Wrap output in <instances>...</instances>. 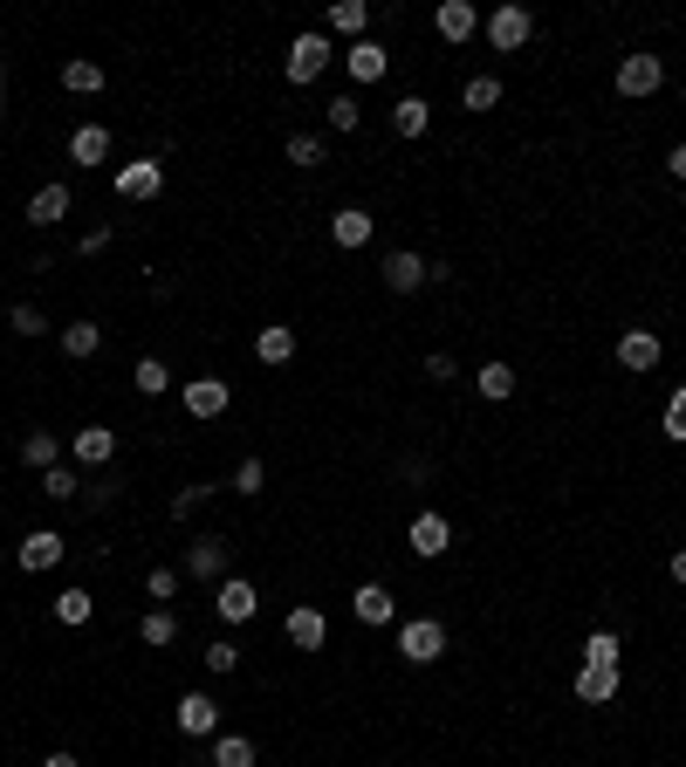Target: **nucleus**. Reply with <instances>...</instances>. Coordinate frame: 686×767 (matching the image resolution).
<instances>
[{
	"instance_id": "1",
	"label": "nucleus",
	"mask_w": 686,
	"mask_h": 767,
	"mask_svg": "<svg viewBox=\"0 0 686 767\" xmlns=\"http://www.w3.org/2000/svg\"><path fill=\"white\" fill-rule=\"evenodd\" d=\"M398 657H405V665H433V657H446V624L440 617L398 624Z\"/></svg>"
},
{
	"instance_id": "2",
	"label": "nucleus",
	"mask_w": 686,
	"mask_h": 767,
	"mask_svg": "<svg viewBox=\"0 0 686 767\" xmlns=\"http://www.w3.org/2000/svg\"><path fill=\"white\" fill-rule=\"evenodd\" d=\"M330 62H336V49H330V35H295L289 41V82H295V90H303V82H316V76H323L330 69Z\"/></svg>"
},
{
	"instance_id": "3",
	"label": "nucleus",
	"mask_w": 686,
	"mask_h": 767,
	"mask_svg": "<svg viewBox=\"0 0 686 767\" xmlns=\"http://www.w3.org/2000/svg\"><path fill=\"white\" fill-rule=\"evenodd\" d=\"M254 610H262V589H254L247 576H227V583H213V617H220V624H247Z\"/></svg>"
},
{
	"instance_id": "4",
	"label": "nucleus",
	"mask_w": 686,
	"mask_h": 767,
	"mask_svg": "<svg viewBox=\"0 0 686 767\" xmlns=\"http://www.w3.org/2000/svg\"><path fill=\"white\" fill-rule=\"evenodd\" d=\"M186 568L200 583H227V568H233V548H227V535H192V548H186Z\"/></svg>"
},
{
	"instance_id": "5",
	"label": "nucleus",
	"mask_w": 686,
	"mask_h": 767,
	"mask_svg": "<svg viewBox=\"0 0 686 767\" xmlns=\"http://www.w3.org/2000/svg\"><path fill=\"white\" fill-rule=\"evenodd\" d=\"M481 35H487V49H522V41L535 35V21H529V8H495V14H487L481 21Z\"/></svg>"
},
{
	"instance_id": "6",
	"label": "nucleus",
	"mask_w": 686,
	"mask_h": 767,
	"mask_svg": "<svg viewBox=\"0 0 686 767\" xmlns=\"http://www.w3.org/2000/svg\"><path fill=\"white\" fill-rule=\"evenodd\" d=\"M165 192V165L158 158H131L117 171V200H131V206H144V200H158Z\"/></svg>"
},
{
	"instance_id": "7",
	"label": "nucleus",
	"mask_w": 686,
	"mask_h": 767,
	"mask_svg": "<svg viewBox=\"0 0 686 767\" xmlns=\"http://www.w3.org/2000/svg\"><path fill=\"white\" fill-rule=\"evenodd\" d=\"M659 82H666V62H659V55H646V49H638V55H625V62H618V97H652Z\"/></svg>"
},
{
	"instance_id": "8",
	"label": "nucleus",
	"mask_w": 686,
	"mask_h": 767,
	"mask_svg": "<svg viewBox=\"0 0 686 767\" xmlns=\"http://www.w3.org/2000/svg\"><path fill=\"white\" fill-rule=\"evenodd\" d=\"M179 405L192 411V419H220V411L233 405V384H227V378H192V384L179 391Z\"/></svg>"
},
{
	"instance_id": "9",
	"label": "nucleus",
	"mask_w": 686,
	"mask_h": 767,
	"mask_svg": "<svg viewBox=\"0 0 686 767\" xmlns=\"http://www.w3.org/2000/svg\"><path fill=\"white\" fill-rule=\"evenodd\" d=\"M343 69H351L357 82H384V69H392V49H384V41H351V49H343Z\"/></svg>"
},
{
	"instance_id": "10",
	"label": "nucleus",
	"mask_w": 686,
	"mask_h": 767,
	"mask_svg": "<svg viewBox=\"0 0 686 767\" xmlns=\"http://www.w3.org/2000/svg\"><path fill=\"white\" fill-rule=\"evenodd\" d=\"M433 28H440V41H454V49H460V41L481 35V14L467 8V0H440V8H433Z\"/></svg>"
},
{
	"instance_id": "11",
	"label": "nucleus",
	"mask_w": 686,
	"mask_h": 767,
	"mask_svg": "<svg viewBox=\"0 0 686 767\" xmlns=\"http://www.w3.org/2000/svg\"><path fill=\"white\" fill-rule=\"evenodd\" d=\"M405 541H412V555H419V562H433V555H446V548H454V521H446V514H419Z\"/></svg>"
},
{
	"instance_id": "12",
	"label": "nucleus",
	"mask_w": 686,
	"mask_h": 767,
	"mask_svg": "<svg viewBox=\"0 0 686 767\" xmlns=\"http://www.w3.org/2000/svg\"><path fill=\"white\" fill-rule=\"evenodd\" d=\"M323 638H330V617L316 603H295L289 610V644L295 651H323Z\"/></svg>"
},
{
	"instance_id": "13",
	"label": "nucleus",
	"mask_w": 686,
	"mask_h": 767,
	"mask_svg": "<svg viewBox=\"0 0 686 767\" xmlns=\"http://www.w3.org/2000/svg\"><path fill=\"white\" fill-rule=\"evenodd\" d=\"M425 281H433V274H425V254H392V260H384V289H392V295H419L425 289Z\"/></svg>"
},
{
	"instance_id": "14",
	"label": "nucleus",
	"mask_w": 686,
	"mask_h": 767,
	"mask_svg": "<svg viewBox=\"0 0 686 767\" xmlns=\"http://www.w3.org/2000/svg\"><path fill=\"white\" fill-rule=\"evenodd\" d=\"M351 610H357V624H392L398 617V597H392V589H384V583H357V597H351Z\"/></svg>"
},
{
	"instance_id": "15",
	"label": "nucleus",
	"mask_w": 686,
	"mask_h": 767,
	"mask_svg": "<svg viewBox=\"0 0 686 767\" xmlns=\"http://www.w3.org/2000/svg\"><path fill=\"white\" fill-rule=\"evenodd\" d=\"M62 555H69V541H62L55 528H35L28 541H21V548H14V562H21V568H55Z\"/></svg>"
},
{
	"instance_id": "16",
	"label": "nucleus",
	"mask_w": 686,
	"mask_h": 767,
	"mask_svg": "<svg viewBox=\"0 0 686 767\" xmlns=\"http://www.w3.org/2000/svg\"><path fill=\"white\" fill-rule=\"evenodd\" d=\"M69 452L82 459V466H111V459H117V432H111V425H82V432L69 438Z\"/></svg>"
},
{
	"instance_id": "17",
	"label": "nucleus",
	"mask_w": 686,
	"mask_h": 767,
	"mask_svg": "<svg viewBox=\"0 0 686 767\" xmlns=\"http://www.w3.org/2000/svg\"><path fill=\"white\" fill-rule=\"evenodd\" d=\"M371 227H378V219L364 213V206H336V213H330V240H336L343 254H351V247H364V240H371Z\"/></svg>"
},
{
	"instance_id": "18",
	"label": "nucleus",
	"mask_w": 686,
	"mask_h": 767,
	"mask_svg": "<svg viewBox=\"0 0 686 767\" xmlns=\"http://www.w3.org/2000/svg\"><path fill=\"white\" fill-rule=\"evenodd\" d=\"M659 349H666V343H659L652 329H625V336H618V363H625V370H652Z\"/></svg>"
},
{
	"instance_id": "19",
	"label": "nucleus",
	"mask_w": 686,
	"mask_h": 767,
	"mask_svg": "<svg viewBox=\"0 0 686 767\" xmlns=\"http://www.w3.org/2000/svg\"><path fill=\"white\" fill-rule=\"evenodd\" d=\"M576 699H584V706H611L618 699V665H584L576 672Z\"/></svg>"
},
{
	"instance_id": "20",
	"label": "nucleus",
	"mask_w": 686,
	"mask_h": 767,
	"mask_svg": "<svg viewBox=\"0 0 686 767\" xmlns=\"http://www.w3.org/2000/svg\"><path fill=\"white\" fill-rule=\"evenodd\" d=\"M69 219V186H41L28 200V227H62Z\"/></svg>"
},
{
	"instance_id": "21",
	"label": "nucleus",
	"mask_w": 686,
	"mask_h": 767,
	"mask_svg": "<svg viewBox=\"0 0 686 767\" xmlns=\"http://www.w3.org/2000/svg\"><path fill=\"white\" fill-rule=\"evenodd\" d=\"M213 727H220V706H213L206 692H186V699H179V733L200 740V733H213Z\"/></svg>"
},
{
	"instance_id": "22",
	"label": "nucleus",
	"mask_w": 686,
	"mask_h": 767,
	"mask_svg": "<svg viewBox=\"0 0 686 767\" xmlns=\"http://www.w3.org/2000/svg\"><path fill=\"white\" fill-rule=\"evenodd\" d=\"M425 124H433V103L425 97H398L392 103V138H425Z\"/></svg>"
},
{
	"instance_id": "23",
	"label": "nucleus",
	"mask_w": 686,
	"mask_h": 767,
	"mask_svg": "<svg viewBox=\"0 0 686 767\" xmlns=\"http://www.w3.org/2000/svg\"><path fill=\"white\" fill-rule=\"evenodd\" d=\"M323 21H330V35H343V41H364V28H371V8H364V0H336V8H330Z\"/></svg>"
},
{
	"instance_id": "24",
	"label": "nucleus",
	"mask_w": 686,
	"mask_h": 767,
	"mask_svg": "<svg viewBox=\"0 0 686 767\" xmlns=\"http://www.w3.org/2000/svg\"><path fill=\"white\" fill-rule=\"evenodd\" d=\"M62 90H76V97H97V90H103V62H90V55H69V62H62Z\"/></svg>"
},
{
	"instance_id": "25",
	"label": "nucleus",
	"mask_w": 686,
	"mask_h": 767,
	"mask_svg": "<svg viewBox=\"0 0 686 767\" xmlns=\"http://www.w3.org/2000/svg\"><path fill=\"white\" fill-rule=\"evenodd\" d=\"M21 466H35V473L62 466V438L55 432H28V438H21Z\"/></svg>"
},
{
	"instance_id": "26",
	"label": "nucleus",
	"mask_w": 686,
	"mask_h": 767,
	"mask_svg": "<svg viewBox=\"0 0 686 767\" xmlns=\"http://www.w3.org/2000/svg\"><path fill=\"white\" fill-rule=\"evenodd\" d=\"M69 158H76V165H103V158H111V130H103V124H82L76 138H69Z\"/></svg>"
},
{
	"instance_id": "27",
	"label": "nucleus",
	"mask_w": 686,
	"mask_h": 767,
	"mask_svg": "<svg viewBox=\"0 0 686 767\" xmlns=\"http://www.w3.org/2000/svg\"><path fill=\"white\" fill-rule=\"evenodd\" d=\"M97 349H103V322H69V329H62V357H69V363L97 357Z\"/></svg>"
},
{
	"instance_id": "28",
	"label": "nucleus",
	"mask_w": 686,
	"mask_h": 767,
	"mask_svg": "<svg viewBox=\"0 0 686 767\" xmlns=\"http://www.w3.org/2000/svg\"><path fill=\"white\" fill-rule=\"evenodd\" d=\"M49 610H55V624H69V630H76V624H90V617H97V597H90V589H62Z\"/></svg>"
},
{
	"instance_id": "29",
	"label": "nucleus",
	"mask_w": 686,
	"mask_h": 767,
	"mask_svg": "<svg viewBox=\"0 0 686 767\" xmlns=\"http://www.w3.org/2000/svg\"><path fill=\"white\" fill-rule=\"evenodd\" d=\"M254 357H262V363H289L295 357V329H282V322L262 329V336H254Z\"/></svg>"
},
{
	"instance_id": "30",
	"label": "nucleus",
	"mask_w": 686,
	"mask_h": 767,
	"mask_svg": "<svg viewBox=\"0 0 686 767\" xmlns=\"http://www.w3.org/2000/svg\"><path fill=\"white\" fill-rule=\"evenodd\" d=\"M138 638L152 644V651H165L172 638H179V617H172V610L158 603V610H144V624H138Z\"/></svg>"
},
{
	"instance_id": "31",
	"label": "nucleus",
	"mask_w": 686,
	"mask_h": 767,
	"mask_svg": "<svg viewBox=\"0 0 686 767\" xmlns=\"http://www.w3.org/2000/svg\"><path fill=\"white\" fill-rule=\"evenodd\" d=\"M131 384H138V398H165V391H172V370H165L158 357H138V370H131Z\"/></svg>"
},
{
	"instance_id": "32",
	"label": "nucleus",
	"mask_w": 686,
	"mask_h": 767,
	"mask_svg": "<svg viewBox=\"0 0 686 767\" xmlns=\"http://www.w3.org/2000/svg\"><path fill=\"white\" fill-rule=\"evenodd\" d=\"M213 767H254V740L247 733H220L213 740Z\"/></svg>"
},
{
	"instance_id": "33",
	"label": "nucleus",
	"mask_w": 686,
	"mask_h": 767,
	"mask_svg": "<svg viewBox=\"0 0 686 767\" xmlns=\"http://www.w3.org/2000/svg\"><path fill=\"white\" fill-rule=\"evenodd\" d=\"M289 165L316 171V165H323V138H316V130H289Z\"/></svg>"
},
{
	"instance_id": "34",
	"label": "nucleus",
	"mask_w": 686,
	"mask_h": 767,
	"mask_svg": "<svg viewBox=\"0 0 686 767\" xmlns=\"http://www.w3.org/2000/svg\"><path fill=\"white\" fill-rule=\"evenodd\" d=\"M41 494H49V500H76V494H82V480H76V466H69V459L41 473Z\"/></svg>"
},
{
	"instance_id": "35",
	"label": "nucleus",
	"mask_w": 686,
	"mask_h": 767,
	"mask_svg": "<svg viewBox=\"0 0 686 767\" xmlns=\"http://www.w3.org/2000/svg\"><path fill=\"white\" fill-rule=\"evenodd\" d=\"M474 391H481V398H487V405H501V398H508V391H514V370H508V363H487V370H481V378H474Z\"/></svg>"
},
{
	"instance_id": "36",
	"label": "nucleus",
	"mask_w": 686,
	"mask_h": 767,
	"mask_svg": "<svg viewBox=\"0 0 686 767\" xmlns=\"http://www.w3.org/2000/svg\"><path fill=\"white\" fill-rule=\"evenodd\" d=\"M323 124H330V130H343V138H351V130L364 124V103H357V97H330V110H323Z\"/></svg>"
},
{
	"instance_id": "37",
	"label": "nucleus",
	"mask_w": 686,
	"mask_h": 767,
	"mask_svg": "<svg viewBox=\"0 0 686 767\" xmlns=\"http://www.w3.org/2000/svg\"><path fill=\"white\" fill-rule=\"evenodd\" d=\"M200 665H206L213 678H227L233 665H241V644H233V638H213V644H206V657H200Z\"/></svg>"
},
{
	"instance_id": "38",
	"label": "nucleus",
	"mask_w": 686,
	"mask_h": 767,
	"mask_svg": "<svg viewBox=\"0 0 686 767\" xmlns=\"http://www.w3.org/2000/svg\"><path fill=\"white\" fill-rule=\"evenodd\" d=\"M584 665H618V630H590V638H584Z\"/></svg>"
},
{
	"instance_id": "39",
	"label": "nucleus",
	"mask_w": 686,
	"mask_h": 767,
	"mask_svg": "<svg viewBox=\"0 0 686 767\" xmlns=\"http://www.w3.org/2000/svg\"><path fill=\"white\" fill-rule=\"evenodd\" d=\"M460 103H467V110H495V103H501V82H495V76H474Z\"/></svg>"
},
{
	"instance_id": "40",
	"label": "nucleus",
	"mask_w": 686,
	"mask_h": 767,
	"mask_svg": "<svg viewBox=\"0 0 686 767\" xmlns=\"http://www.w3.org/2000/svg\"><path fill=\"white\" fill-rule=\"evenodd\" d=\"M8 329H14V336H41V329H49V316H41L35 302H14V316H8Z\"/></svg>"
},
{
	"instance_id": "41",
	"label": "nucleus",
	"mask_w": 686,
	"mask_h": 767,
	"mask_svg": "<svg viewBox=\"0 0 686 767\" xmlns=\"http://www.w3.org/2000/svg\"><path fill=\"white\" fill-rule=\"evenodd\" d=\"M262 480H268L262 459H241V466H233V494H262Z\"/></svg>"
},
{
	"instance_id": "42",
	"label": "nucleus",
	"mask_w": 686,
	"mask_h": 767,
	"mask_svg": "<svg viewBox=\"0 0 686 767\" xmlns=\"http://www.w3.org/2000/svg\"><path fill=\"white\" fill-rule=\"evenodd\" d=\"M213 487H179V494H172V521H192V514H200V500H206Z\"/></svg>"
},
{
	"instance_id": "43",
	"label": "nucleus",
	"mask_w": 686,
	"mask_h": 767,
	"mask_svg": "<svg viewBox=\"0 0 686 767\" xmlns=\"http://www.w3.org/2000/svg\"><path fill=\"white\" fill-rule=\"evenodd\" d=\"M659 425H666V438H686V384L666 398V419H659Z\"/></svg>"
},
{
	"instance_id": "44",
	"label": "nucleus",
	"mask_w": 686,
	"mask_h": 767,
	"mask_svg": "<svg viewBox=\"0 0 686 767\" xmlns=\"http://www.w3.org/2000/svg\"><path fill=\"white\" fill-rule=\"evenodd\" d=\"M144 589H152L158 603H165V597H179V568H152V576H144Z\"/></svg>"
},
{
	"instance_id": "45",
	"label": "nucleus",
	"mask_w": 686,
	"mask_h": 767,
	"mask_svg": "<svg viewBox=\"0 0 686 767\" xmlns=\"http://www.w3.org/2000/svg\"><path fill=\"white\" fill-rule=\"evenodd\" d=\"M425 378L446 384V378H454V357H446V349H433V357H425Z\"/></svg>"
},
{
	"instance_id": "46",
	"label": "nucleus",
	"mask_w": 686,
	"mask_h": 767,
	"mask_svg": "<svg viewBox=\"0 0 686 767\" xmlns=\"http://www.w3.org/2000/svg\"><path fill=\"white\" fill-rule=\"evenodd\" d=\"M666 171H673V179L686 186V144H673V151H666Z\"/></svg>"
},
{
	"instance_id": "47",
	"label": "nucleus",
	"mask_w": 686,
	"mask_h": 767,
	"mask_svg": "<svg viewBox=\"0 0 686 767\" xmlns=\"http://www.w3.org/2000/svg\"><path fill=\"white\" fill-rule=\"evenodd\" d=\"M673 583L686 589V548H673Z\"/></svg>"
},
{
	"instance_id": "48",
	"label": "nucleus",
	"mask_w": 686,
	"mask_h": 767,
	"mask_svg": "<svg viewBox=\"0 0 686 767\" xmlns=\"http://www.w3.org/2000/svg\"><path fill=\"white\" fill-rule=\"evenodd\" d=\"M41 767H82L76 754H49V760H41Z\"/></svg>"
},
{
	"instance_id": "49",
	"label": "nucleus",
	"mask_w": 686,
	"mask_h": 767,
	"mask_svg": "<svg viewBox=\"0 0 686 767\" xmlns=\"http://www.w3.org/2000/svg\"><path fill=\"white\" fill-rule=\"evenodd\" d=\"M0 117H8V62H0Z\"/></svg>"
}]
</instances>
